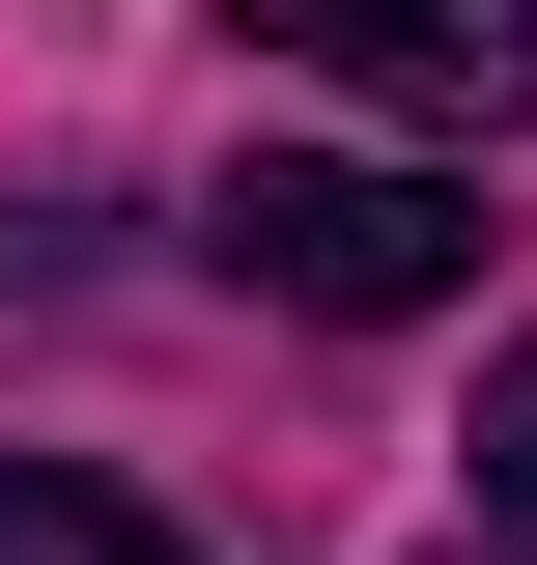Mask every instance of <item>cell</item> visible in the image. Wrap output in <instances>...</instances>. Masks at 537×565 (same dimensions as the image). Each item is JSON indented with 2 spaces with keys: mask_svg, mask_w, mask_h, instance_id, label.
Returning <instances> with one entry per match:
<instances>
[{
  "mask_svg": "<svg viewBox=\"0 0 537 565\" xmlns=\"http://www.w3.org/2000/svg\"><path fill=\"white\" fill-rule=\"evenodd\" d=\"M227 282H255V311H453V282H481V170L255 141V170H227Z\"/></svg>",
  "mask_w": 537,
  "mask_h": 565,
  "instance_id": "cell-1",
  "label": "cell"
},
{
  "mask_svg": "<svg viewBox=\"0 0 537 565\" xmlns=\"http://www.w3.org/2000/svg\"><path fill=\"white\" fill-rule=\"evenodd\" d=\"M0 565H199V537L141 481H85V452H29V481H0Z\"/></svg>",
  "mask_w": 537,
  "mask_h": 565,
  "instance_id": "cell-3",
  "label": "cell"
},
{
  "mask_svg": "<svg viewBox=\"0 0 537 565\" xmlns=\"http://www.w3.org/2000/svg\"><path fill=\"white\" fill-rule=\"evenodd\" d=\"M312 85H368V114H424V141H509L537 114V29H397V0H339Z\"/></svg>",
  "mask_w": 537,
  "mask_h": 565,
  "instance_id": "cell-2",
  "label": "cell"
},
{
  "mask_svg": "<svg viewBox=\"0 0 537 565\" xmlns=\"http://www.w3.org/2000/svg\"><path fill=\"white\" fill-rule=\"evenodd\" d=\"M481 509H509V537H537V340L481 367Z\"/></svg>",
  "mask_w": 537,
  "mask_h": 565,
  "instance_id": "cell-4",
  "label": "cell"
}]
</instances>
